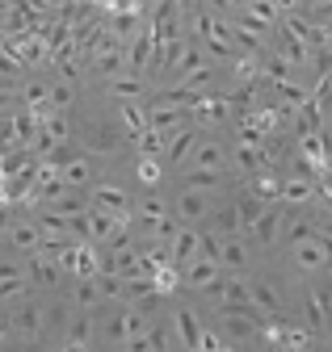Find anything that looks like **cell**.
Segmentation results:
<instances>
[{"mask_svg":"<svg viewBox=\"0 0 332 352\" xmlns=\"http://www.w3.org/2000/svg\"><path fill=\"white\" fill-rule=\"evenodd\" d=\"M185 281H189L194 289H202V294H211V289L223 281V264L211 260V256H194V260L185 264Z\"/></svg>","mask_w":332,"mask_h":352,"instance_id":"6da1fadb","label":"cell"},{"mask_svg":"<svg viewBox=\"0 0 332 352\" xmlns=\"http://www.w3.org/2000/svg\"><path fill=\"white\" fill-rule=\"evenodd\" d=\"M328 260H332V252H328V243H324L320 235L295 243V264H299L303 273H320V269H328Z\"/></svg>","mask_w":332,"mask_h":352,"instance_id":"7a4b0ae2","label":"cell"},{"mask_svg":"<svg viewBox=\"0 0 332 352\" xmlns=\"http://www.w3.org/2000/svg\"><path fill=\"white\" fill-rule=\"evenodd\" d=\"M282 231H286V210H282V201L278 206H265V214H261V223L248 231L257 243H265V248H273L278 239H282Z\"/></svg>","mask_w":332,"mask_h":352,"instance_id":"3957f363","label":"cell"},{"mask_svg":"<svg viewBox=\"0 0 332 352\" xmlns=\"http://www.w3.org/2000/svg\"><path fill=\"white\" fill-rule=\"evenodd\" d=\"M307 327L311 331H324V327H332V289L324 294V289H307Z\"/></svg>","mask_w":332,"mask_h":352,"instance_id":"277c9868","label":"cell"},{"mask_svg":"<svg viewBox=\"0 0 332 352\" xmlns=\"http://www.w3.org/2000/svg\"><path fill=\"white\" fill-rule=\"evenodd\" d=\"M248 193H253L257 201H265V206L282 201V176H278L273 168H261V172H253V185H248Z\"/></svg>","mask_w":332,"mask_h":352,"instance_id":"5b68a950","label":"cell"},{"mask_svg":"<svg viewBox=\"0 0 332 352\" xmlns=\"http://www.w3.org/2000/svg\"><path fill=\"white\" fill-rule=\"evenodd\" d=\"M189 160H194V168H206V172H223L227 168V151H223L219 139H202Z\"/></svg>","mask_w":332,"mask_h":352,"instance_id":"8992f818","label":"cell"},{"mask_svg":"<svg viewBox=\"0 0 332 352\" xmlns=\"http://www.w3.org/2000/svg\"><path fill=\"white\" fill-rule=\"evenodd\" d=\"M315 197V181H311V176H286V181H282V206H307Z\"/></svg>","mask_w":332,"mask_h":352,"instance_id":"52a82bcc","label":"cell"},{"mask_svg":"<svg viewBox=\"0 0 332 352\" xmlns=\"http://www.w3.org/2000/svg\"><path fill=\"white\" fill-rule=\"evenodd\" d=\"M181 113H185V109L169 105V101H156V105L147 109V126L160 130V135H173V130H181Z\"/></svg>","mask_w":332,"mask_h":352,"instance_id":"ba28073f","label":"cell"},{"mask_svg":"<svg viewBox=\"0 0 332 352\" xmlns=\"http://www.w3.org/2000/svg\"><path fill=\"white\" fill-rule=\"evenodd\" d=\"M227 113H236V105H231V97H202L198 101V109H194V118L202 122V126H215V122H223Z\"/></svg>","mask_w":332,"mask_h":352,"instance_id":"9c48e42d","label":"cell"},{"mask_svg":"<svg viewBox=\"0 0 332 352\" xmlns=\"http://www.w3.org/2000/svg\"><path fill=\"white\" fill-rule=\"evenodd\" d=\"M194 147H198V130L194 126H181V130H173L169 135V164H181V160H189L194 155Z\"/></svg>","mask_w":332,"mask_h":352,"instance_id":"30bf717a","label":"cell"},{"mask_svg":"<svg viewBox=\"0 0 332 352\" xmlns=\"http://www.w3.org/2000/svg\"><path fill=\"white\" fill-rule=\"evenodd\" d=\"M206 214H211V206H206V193L185 189V193L177 197V218H181V223H198V218H206Z\"/></svg>","mask_w":332,"mask_h":352,"instance_id":"8fae6325","label":"cell"},{"mask_svg":"<svg viewBox=\"0 0 332 352\" xmlns=\"http://www.w3.org/2000/svg\"><path fill=\"white\" fill-rule=\"evenodd\" d=\"M173 323H177V336H181V348L185 352H198V344H202V327H198V319H194V311H181L173 315Z\"/></svg>","mask_w":332,"mask_h":352,"instance_id":"7c38bea8","label":"cell"},{"mask_svg":"<svg viewBox=\"0 0 332 352\" xmlns=\"http://www.w3.org/2000/svg\"><path fill=\"white\" fill-rule=\"evenodd\" d=\"M219 264L231 273H244L248 269V248L236 239V235H223V248H219Z\"/></svg>","mask_w":332,"mask_h":352,"instance_id":"4fadbf2b","label":"cell"},{"mask_svg":"<svg viewBox=\"0 0 332 352\" xmlns=\"http://www.w3.org/2000/svg\"><path fill=\"white\" fill-rule=\"evenodd\" d=\"M248 289H253V306L261 315H282V298L269 281H248Z\"/></svg>","mask_w":332,"mask_h":352,"instance_id":"5bb4252c","label":"cell"},{"mask_svg":"<svg viewBox=\"0 0 332 352\" xmlns=\"http://www.w3.org/2000/svg\"><path fill=\"white\" fill-rule=\"evenodd\" d=\"M278 55H282L290 67H303V63L311 59V47H307V42H299V38H290V34H282V38H278Z\"/></svg>","mask_w":332,"mask_h":352,"instance_id":"9a60e30c","label":"cell"},{"mask_svg":"<svg viewBox=\"0 0 332 352\" xmlns=\"http://www.w3.org/2000/svg\"><path fill=\"white\" fill-rule=\"evenodd\" d=\"M261 214H265V201H257L253 193H244V197L236 201V218H240V231H253V227L261 223Z\"/></svg>","mask_w":332,"mask_h":352,"instance_id":"2e32d148","label":"cell"},{"mask_svg":"<svg viewBox=\"0 0 332 352\" xmlns=\"http://www.w3.org/2000/svg\"><path fill=\"white\" fill-rule=\"evenodd\" d=\"M169 243H173V260L189 264V260L198 256V243H202V235H198V231H189V227H181V231H177Z\"/></svg>","mask_w":332,"mask_h":352,"instance_id":"e0dca14e","label":"cell"},{"mask_svg":"<svg viewBox=\"0 0 332 352\" xmlns=\"http://www.w3.org/2000/svg\"><path fill=\"white\" fill-rule=\"evenodd\" d=\"M231 160L244 168V172H261L265 168V155H261V143H236Z\"/></svg>","mask_w":332,"mask_h":352,"instance_id":"ac0fdd59","label":"cell"},{"mask_svg":"<svg viewBox=\"0 0 332 352\" xmlns=\"http://www.w3.org/2000/svg\"><path fill=\"white\" fill-rule=\"evenodd\" d=\"M223 185V172H206V168H189V189H198V193H211V189H219Z\"/></svg>","mask_w":332,"mask_h":352,"instance_id":"d6986e66","label":"cell"},{"mask_svg":"<svg viewBox=\"0 0 332 352\" xmlns=\"http://www.w3.org/2000/svg\"><path fill=\"white\" fill-rule=\"evenodd\" d=\"M164 147H169V135H160V130H152V126H147L143 135H139V151H143V155H152V160H156V155H164Z\"/></svg>","mask_w":332,"mask_h":352,"instance_id":"ffe728a7","label":"cell"},{"mask_svg":"<svg viewBox=\"0 0 332 352\" xmlns=\"http://www.w3.org/2000/svg\"><path fill=\"white\" fill-rule=\"evenodd\" d=\"M139 181H143L147 189H156V185L164 181V164L152 160V155H143V160H139Z\"/></svg>","mask_w":332,"mask_h":352,"instance_id":"44dd1931","label":"cell"},{"mask_svg":"<svg viewBox=\"0 0 332 352\" xmlns=\"http://www.w3.org/2000/svg\"><path fill=\"white\" fill-rule=\"evenodd\" d=\"M97 206L122 214V210H127V193H122V189H97Z\"/></svg>","mask_w":332,"mask_h":352,"instance_id":"7402d4cb","label":"cell"},{"mask_svg":"<svg viewBox=\"0 0 332 352\" xmlns=\"http://www.w3.org/2000/svg\"><path fill=\"white\" fill-rule=\"evenodd\" d=\"M143 218H147L152 227H160V223H169V210H164L160 197H147V201H143Z\"/></svg>","mask_w":332,"mask_h":352,"instance_id":"603a6c76","label":"cell"},{"mask_svg":"<svg viewBox=\"0 0 332 352\" xmlns=\"http://www.w3.org/2000/svg\"><path fill=\"white\" fill-rule=\"evenodd\" d=\"M122 122H127L135 135H143V130H147V113H143L139 105H127V109H122Z\"/></svg>","mask_w":332,"mask_h":352,"instance_id":"cb8c5ba5","label":"cell"},{"mask_svg":"<svg viewBox=\"0 0 332 352\" xmlns=\"http://www.w3.org/2000/svg\"><path fill=\"white\" fill-rule=\"evenodd\" d=\"M290 243H303V239H311V235H320V227L315 223H290Z\"/></svg>","mask_w":332,"mask_h":352,"instance_id":"d4e9b609","label":"cell"},{"mask_svg":"<svg viewBox=\"0 0 332 352\" xmlns=\"http://www.w3.org/2000/svg\"><path fill=\"white\" fill-rule=\"evenodd\" d=\"M315 197H320V201H324V210L332 214V172H324L320 181H315Z\"/></svg>","mask_w":332,"mask_h":352,"instance_id":"484cf974","label":"cell"},{"mask_svg":"<svg viewBox=\"0 0 332 352\" xmlns=\"http://www.w3.org/2000/svg\"><path fill=\"white\" fill-rule=\"evenodd\" d=\"M114 93H118V97H139L143 84H139V80H114Z\"/></svg>","mask_w":332,"mask_h":352,"instance_id":"4316f807","label":"cell"},{"mask_svg":"<svg viewBox=\"0 0 332 352\" xmlns=\"http://www.w3.org/2000/svg\"><path fill=\"white\" fill-rule=\"evenodd\" d=\"M219 231H240V218H236V206H227V210H219Z\"/></svg>","mask_w":332,"mask_h":352,"instance_id":"83f0119b","label":"cell"},{"mask_svg":"<svg viewBox=\"0 0 332 352\" xmlns=\"http://www.w3.org/2000/svg\"><path fill=\"white\" fill-rule=\"evenodd\" d=\"M215 17H236V0H206Z\"/></svg>","mask_w":332,"mask_h":352,"instance_id":"f1b7e54d","label":"cell"},{"mask_svg":"<svg viewBox=\"0 0 332 352\" xmlns=\"http://www.w3.org/2000/svg\"><path fill=\"white\" fill-rule=\"evenodd\" d=\"M320 239H324L328 252H332V218H324V223H320Z\"/></svg>","mask_w":332,"mask_h":352,"instance_id":"f546056e","label":"cell"},{"mask_svg":"<svg viewBox=\"0 0 332 352\" xmlns=\"http://www.w3.org/2000/svg\"><path fill=\"white\" fill-rule=\"evenodd\" d=\"M273 5H278V13H286V17H290V13L299 9V0H273Z\"/></svg>","mask_w":332,"mask_h":352,"instance_id":"4dcf8cb0","label":"cell"},{"mask_svg":"<svg viewBox=\"0 0 332 352\" xmlns=\"http://www.w3.org/2000/svg\"><path fill=\"white\" fill-rule=\"evenodd\" d=\"M173 5H177L181 13H198V0H173Z\"/></svg>","mask_w":332,"mask_h":352,"instance_id":"1f68e13d","label":"cell"},{"mask_svg":"<svg viewBox=\"0 0 332 352\" xmlns=\"http://www.w3.org/2000/svg\"><path fill=\"white\" fill-rule=\"evenodd\" d=\"M328 281H332V260H328Z\"/></svg>","mask_w":332,"mask_h":352,"instance_id":"d6a6232c","label":"cell"}]
</instances>
